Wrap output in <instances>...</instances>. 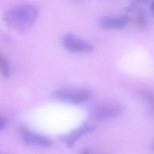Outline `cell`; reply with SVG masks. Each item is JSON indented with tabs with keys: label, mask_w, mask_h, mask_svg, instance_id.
Returning <instances> with one entry per match:
<instances>
[{
	"label": "cell",
	"mask_w": 154,
	"mask_h": 154,
	"mask_svg": "<svg viewBox=\"0 0 154 154\" xmlns=\"http://www.w3.org/2000/svg\"><path fill=\"white\" fill-rule=\"evenodd\" d=\"M38 10L31 4H22L9 8L4 14L3 19L8 27L16 31L31 28L37 20Z\"/></svg>",
	"instance_id": "obj_1"
},
{
	"label": "cell",
	"mask_w": 154,
	"mask_h": 154,
	"mask_svg": "<svg viewBox=\"0 0 154 154\" xmlns=\"http://www.w3.org/2000/svg\"><path fill=\"white\" fill-rule=\"evenodd\" d=\"M51 96L52 98L57 100L78 105L90 100L93 93L91 90L87 88H63L54 90Z\"/></svg>",
	"instance_id": "obj_2"
},
{
	"label": "cell",
	"mask_w": 154,
	"mask_h": 154,
	"mask_svg": "<svg viewBox=\"0 0 154 154\" xmlns=\"http://www.w3.org/2000/svg\"><path fill=\"white\" fill-rule=\"evenodd\" d=\"M125 111L123 105L119 103H106L96 106L92 111L91 116L97 120H104L117 117Z\"/></svg>",
	"instance_id": "obj_3"
},
{
	"label": "cell",
	"mask_w": 154,
	"mask_h": 154,
	"mask_svg": "<svg viewBox=\"0 0 154 154\" xmlns=\"http://www.w3.org/2000/svg\"><path fill=\"white\" fill-rule=\"evenodd\" d=\"M19 134L22 141L26 145L42 147H49L52 145V141L49 138L33 132L24 126L19 128Z\"/></svg>",
	"instance_id": "obj_4"
},
{
	"label": "cell",
	"mask_w": 154,
	"mask_h": 154,
	"mask_svg": "<svg viewBox=\"0 0 154 154\" xmlns=\"http://www.w3.org/2000/svg\"><path fill=\"white\" fill-rule=\"evenodd\" d=\"M62 43L65 49L72 52H90L94 49L90 43L72 34H66L63 38Z\"/></svg>",
	"instance_id": "obj_5"
},
{
	"label": "cell",
	"mask_w": 154,
	"mask_h": 154,
	"mask_svg": "<svg viewBox=\"0 0 154 154\" xmlns=\"http://www.w3.org/2000/svg\"><path fill=\"white\" fill-rule=\"evenodd\" d=\"M95 130V127L91 125H82L67 134L61 137V141L69 148L73 147L75 143L84 135L91 133Z\"/></svg>",
	"instance_id": "obj_6"
},
{
	"label": "cell",
	"mask_w": 154,
	"mask_h": 154,
	"mask_svg": "<svg viewBox=\"0 0 154 154\" xmlns=\"http://www.w3.org/2000/svg\"><path fill=\"white\" fill-rule=\"evenodd\" d=\"M129 21V17L126 15L118 16H103L99 20V26L104 29H122Z\"/></svg>",
	"instance_id": "obj_7"
},
{
	"label": "cell",
	"mask_w": 154,
	"mask_h": 154,
	"mask_svg": "<svg viewBox=\"0 0 154 154\" xmlns=\"http://www.w3.org/2000/svg\"><path fill=\"white\" fill-rule=\"evenodd\" d=\"M139 96L146 102L151 114H154V93L149 90H143L138 92Z\"/></svg>",
	"instance_id": "obj_8"
},
{
	"label": "cell",
	"mask_w": 154,
	"mask_h": 154,
	"mask_svg": "<svg viewBox=\"0 0 154 154\" xmlns=\"http://www.w3.org/2000/svg\"><path fill=\"white\" fill-rule=\"evenodd\" d=\"M0 73L5 78H8L11 74V69L7 59L0 53Z\"/></svg>",
	"instance_id": "obj_9"
},
{
	"label": "cell",
	"mask_w": 154,
	"mask_h": 154,
	"mask_svg": "<svg viewBox=\"0 0 154 154\" xmlns=\"http://www.w3.org/2000/svg\"><path fill=\"white\" fill-rule=\"evenodd\" d=\"M135 22L139 28H143L146 23V16L143 10H139L135 18Z\"/></svg>",
	"instance_id": "obj_10"
},
{
	"label": "cell",
	"mask_w": 154,
	"mask_h": 154,
	"mask_svg": "<svg viewBox=\"0 0 154 154\" xmlns=\"http://www.w3.org/2000/svg\"><path fill=\"white\" fill-rule=\"evenodd\" d=\"M7 125V120L5 117L0 116V131L4 129Z\"/></svg>",
	"instance_id": "obj_11"
},
{
	"label": "cell",
	"mask_w": 154,
	"mask_h": 154,
	"mask_svg": "<svg viewBox=\"0 0 154 154\" xmlns=\"http://www.w3.org/2000/svg\"><path fill=\"white\" fill-rule=\"evenodd\" d=\"M90 150L88 148H85L84 150L81 152V154H90Z\"/></svg>",
	"instance_id": "obj_12"
},
{
	"label": "cell",
	"mask_w": 154,
	"mask_h": 154,
	"mask_svg": "<svg viewBox=\"0 0 154 154\" xmlns=\"http://www.w3.org/2000/svg\"><path fill=\"white\" fill-rule=\"evenodd\" d=\"M150 10L153 13V14H154V1L152 2V3L150 4Z\"/></svg>",
	"instance_id": "obj_13"
},
{
	"label": "cell",
	"mask_w": 154,
	"mask_h": 154,
	"mask_svg": "<svg viewBox=\"0 0 154 154\" xmlns=\"http://www.w3.org/2000/svg\"><path fill=\"white\" fill-rule=\"evenodd\" d=\"M152 149L153 151H154V142L153 143V144L152 145Z\"/></svg>",
	"instance_id": "obj_14"
}]
</instances>
